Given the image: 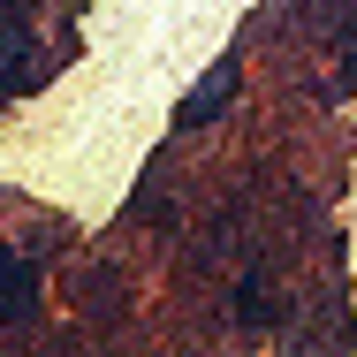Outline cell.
I'll return each instance as SVG.
<instances>
[{
	"mask_svg": "<svg viewBox=\"0 0 357 357\" xmlns=\"http://www.w3.org/2000/svg\"><path fill=\"white\" fill-rule=\"evenodd\" d=\"M31 304V266H15V259H0V319H15Z\"/></svg>",
	"mask_w": 357,
	"mask_h": 357,
	"instance_id": "6da1fadb",
	"label": "cell"
},
{
	"mask_svg": "<svg viewBox=\"0 0 357 357\" xmlns=\"http://www.w3.org/2000/svg\"><path fill=\"white\" fill-rule=\"evenodd\" d=\"M228 84H236V69H220V76H206V84H198V91H190V99H183V114H175V122H198V114H206V107H220V99H228Z\"/></svg>",
	"mask_w": 357,
	"mask_h": 357,
	"instance_id": "7a4b0ae2",
	"label": "cell"
}]
</instances>
